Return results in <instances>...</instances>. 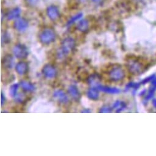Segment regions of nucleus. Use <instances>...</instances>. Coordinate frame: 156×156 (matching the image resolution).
I'll return each mask as SVG.
<instances>
[{"mask_svg":"<svg viewBox=\"0 0 156 156\" xmlns=\"http://www.w3.org/2000/svg\"><path fill=\"white\" fill-rule=\"evenodd\" d=\"M75 47V40L70 37L65 38L61 42V47L58 51V56L60 59L64 58L70 52H72Z\"/></svg>","mask_w":156,"mask_h":156,"instance_id":"obj_1","label":"nucleus"},{"mask_svg":"<svg viewBox=\"0 0 156 156\" xmlns=\"http://www.w3.org/2000/svg\"><path fill=\"white\" fill-rule=\"evenodd\" d=\"M126 67L129 72L132 75H139L145 69L143 62L134 57H130L126 60Z\"/></svg>","mask_w":156,"mask_h":156,"instance_id":"obj_2","label":"nucleus"},{"mask_svg":"<svg viewBox=\"0 0 156 156\" xmlns=\"http://www.w3.org/2000/svg\"><path fill=\"white\" fill-rule=\"evenodd\" d=\"M109 79L113 82H119L124 79L126 73L124 70L119 65H115L108 72Z\"/></svg>","mask_w":156,"mask_h":156,"instance_id":"obj_3","label":"nucleus"},{"mask_svg":"<svg viewBox=\"0 0 156 156\" xmlns=\"http://www.w3.org/2000/svg\"><path fill=\"white\" fill-rule=\"evenodd\" d=\"M55 39L56 33L52 29H44L39 34V40L43 44L48 45L54 42Z\"/></svg>","mask_w":156,"mask_h":156,"instance_id":"obj_4","label":"nucleus"},{"mask_svg":"<svg viewBox=\"0 0 156 156\" xmlns=\"http://www.w3.org/2000/svg\"><path fill=\"white\" fill-rule=\"evenodd\" d=\"M13 53L18 59H25L28 55L27 47L22 44H18L13 48Z\"/></svg>","mask_w":156,"mask_h":156,"instance_id":"obj_5","label":"nucleus"},{"mask_svg":"<svg viewBox=\"0 0 156 156\" xmlns=\"http://www.w3.org/2000/svg\"><path fill=\"white\" fill-rule=\"evenodd\" d=\"M42 72L45 77L48 79H54L57 75V70L56 68L51 64H45L42 70Z\"/></svg>","mask_w":156,"mask_h":156,"instance_id":"obj_6","label":"nucleus"},{"mask_svg":"<svg viewBox=\"0 0 156 156\" xmlns=\"http://www.w3.org/2000/svg\"><path fill=\"white\" fill-rule=\"evenodd\" d=\"M47 15L52 21L57 20L60 17L59 9L55 5H50L47 8Z\"/></svg>","mask_w":156,"mask_h":156,"instance_id":"obj_7","label":"nucleus"},{"mask_svg":"<svg viewBox=\"0 0 156 156\" xmlns=\"http://www.w3.org/2000/svg\"><path fill=\"white\" fill-rule=\"evenodd\" d=\"M28 22L25 19L19 17L14 21V27L19 32H24L28 28Z\"/></svg>","mask_w":156,"mask_h":156,"instance_id":"obj_8","label":"nucleus"},{"mask_svg":"<svg viewBox=\"0 0 156 156\" xmlns=\"http://www.w3.org/2000/svg\"><path fill=\"white\" fill-rule=\"evenodd\" d=\"M53 97L60 103L66 104L69 102V98L66 93L61 90H57L53 93Z\"/></svg>","mask_w":156,"mask_h":156,"instance_id":"obj_9","label":"nucleus"},{"mask_svg":"<svg viewBox=\"0 0 156 156\" xmlns=\"http://www.w3.org/2000/svg\"><path fill=\"white\" fill-rule=\"evenodd\" d=\"M2 66L6 69H11L13 67L14 64V58L11 55H5L2 60Z\"/></svg>","mask_w":156,"mask_h":156,"instance_id":"obj_10","label":"nucleus"},{"mask_svg":"<svg viewBox=\"0 0 156 156\" xmlns=\"http://www.w3.org/2000/svg\"><path fill=\"white\" fill-rule=\"evenodd\" d=\"M101 77L98 74L94 73L91 75L88 79V84L92 87L97 88L99 85H101Z\"/></svg>","mask_w":156,"mask_h":156,"instance_id":"obj_11","label":"nucleus"},{"mask_svg":"<svg viewBox=\"0 0 156 156\" xmlns=\"http://www.w3.org/2000/svg\"><path fill=\"white\" fill-rule=\"evenodd\" d=\"M69 95L75 101H79L80 99V93L78 88L75 85H70L68 88Z\"/></svg>","mask_w":156,"mask_h":156,"instance_id":"obj_12","label":"nucleus"},{"mask_svg":"<svg viewBox=\"0 0 156 156\" xmlns=\"http://www.w3.org/2000/svg\"><path fill=\"white\" fill-rule=\"evenodd\" d=\"M16 70L20 75L25 74L28 70V64L25 61H20L16 66Z\"/></svg>","mask_w":156,"mask_h":156,"instance_id":"obj_13","label":"nucleus"},{"mask_svg":"<svg viewBox=\"0 0 156 156\" xmlns=\"http://www.w3.org/2000/svg\"><path fill=\"white\" fill-rule=\"evenodd\" d=\"M97 88L102 92H104L105 93L110 94H118L120 92V90L116 88H113V87H110L108 86H104L102 85H99Z\"/></svg>","mask_w":156,"mask_h":156,"instance_id":"obj_14","label":"nucleus"},{"mask_svg":"<svg viewBox=\"0 0 156 156\" xmlns=\"http://www.w3.org/2000/svg\"><path fill=\"white\" fill-rule=\"evenodd\" d=\"M21 14V9L19 7H16L11 9L6 15L7 19L9 20H12L18 19Z\"/></svg>","mask_w":156,"mask_h":156,"instance_id":"obj_15","label":"nucleus"},{"mask_svg":"<svg viewBox=\"0 0 156 156\" xmlns=\"http://www.w3.org/2000/svg\"><path fill=\"white\" fill-rule=\"evenodd\" d=\"M99 90L96 87H91L87 91V96L90 99L96 101L99 98Z\"/></svg>","mask_w":156,"mask_h":156,"instance_id":"obj_16","label":"nucleus"},{"mask_svg":"<svg viewBox=\"0 0 156 156\" xmlns=\"http://www.w3.org/2000/svg\"><path fill=\"white\" fill-rule=\"evenodd\" d=\"M76 28L80 32H86L89 28V22L87 19H82L79 21L76 25Z\"/></svg>","mask_w":156,"mask_h":156,"instance_id":"obj_17","label":"nucleus"},{"mask_svg":"<svg viewBox=\"0 0 156 156\" xmlns=\"http://www.w3.org/2000/svg\"><path fill=\"white\" fill-rule=\"evenodd\" d=\"M20 85L22 88L27 92H33L35 90V86L30 82L26 80H22L20 82Z\"/></svg>","mask_w":156,"mask_h":156,"instance_id":"obj_18","label":"nucleus"},{"mask_svg":"<svg viewBox=\"0 0 156 156\" xmlns=\"http://www.w3.org/2000/svg\"><path fill=\"white\" fill-rule=\"evenodd\" d=\"M155 90H156V77L155 76L152 80L151 87H150V88L149 90V93H148L147 98H146L147 100L150 99L152 97V96L154 95V93Z\"/></svg>","mask_w":156,"mask_h":156,"instance_id":"obj_19","label":"nucleus"},{"mask_svg":"<svg viewBox=\"0 0 156 156\" xmlns=\"http://www.w3.org/2000/svg\"><path fill=\"white\" fill-rule=\"evenodd\" d=\"M112 108H113V109L117 110L118 112H122L126 108V104L125 102H124L122 101H117L114 103Z\"/></svg>","mask_w":156,"mask_h":156,"instance_id":"obj_20","label":"nucleus"},{"mask_svg":"<svg viewBox=\"0 0 156 156\" xmlns=\"http://www.w3.org/2000/svg\"><path fill=\"white\" fill-rule=\"evenodd\" d=\"M83 17V13L80 12V13H78L76 14H75L74 16L72 17L67 22V26H70L72 24H73L75 22L79 21V20H80Z\"/></svg>","mask_w":156,"mask_h":156,"instance_id":"obj_21","label":"nucleus"},{"mask_svg":"<svg viewBox=\"0 0 156 156\" xmlns=\"http://www.w3.org/2000/svg\"><path fill=\"white\" fill-rule=\"evenodd\" d=\"M19 85L20 84H17V83H15L14 85H12L9 89V94L11 95V97L12 98H15L17 96V91L18 90L19 88Z\"/></svg>","mask_w":156,"mask_h":156,"instance_id":"obj_22","label":"nucleus"},{"mask_svg":"<svg viewBox=\"0 0 156 156\" xmlns=\"http://www.w3.org/2000/svg\"><path fill=\"white\" fill-rule=\"evenodd\" d=\"M112 107H110L109 106H103L102 107H101L99 110V113H110L112 112Z\"/></svg>","mask_w":156,"mask_h":156,"instance_id":"obj_23","label":"nucleus"},{"mask_svg":"<svg viewBox=\"0 0 156 156\" xmlns=\"http://www.w3.org/2000/svg\"><path fill=\"white\" fill-rule=\"evenodd\" d=\"M15 99H16V102H17L19 103H22L25 99V96L22 93H20L19 94H17V96L15 97Z\"/></svg>","mask_w":156,"mask_h":156,"instance_id":"obj_24","label":"nucleus"},{"mask_svg":"<svg viewBox=\"0 0 156 156\" xmlns=\"http://www.w3.org/2000/svg\"><path fill=\"white\" fill-rule=\"evenodd\" d=\"M9 41H10V38L8 34L7 33H4V34L2 35V42L3 44H7L9 42Z\"/></svg>","mask_w":156,"mask_h":156,"instance_id":"obj_25","label":"nucleus"},{"mask_svg":"<svg viewBox=\"0 0 156 156\" xmlns=\"http://www.w3.org/2000/svg\"><path fill=\"white\" fill-rule=\"evenodd\" d=\"M26 2L30 6H36L39 3V0H26Z\"/></svg>","mask_w":156,"mask_h":156,"instance_id":"obj_26","label":"nucleus"},{"mask_svg":"<svg viewBox=\"0 0 156 156\" xmlns=\"http://www.w3.org/2000/svg\"><path fill=\"white\" fill-rule=\"evenodd\" d=\"M154 77H155V75H152V76H151L147 78V79H145L142 82V83H143V84H145L146 83H147L148 82L152 80Z\"/></svg>","mask_w":156,"mask_h":156,"instance_id":"obj_27","label":"nucleus"},{"mask_svg":"<svg viewBox=\"0 0 156 156\" xmlns=\"http://www.w3.org/2000/svg\"><path fill=\"white\" fill-rule=\"evenodd\" d=\"M5 101H6V99H5V95H4L3 93L2 92L1 93V105L2 106H3L5 104Z\"/></svg>","mask_w":156,"mask_h":156,"instance_id":"obj_28","label":"nucleus"},{"mask_svg":"<svg viewBox=\"0 0 156 156\" xmlns=\"http://www.w3.org/2000/svg\"><path fill=\"white\" fill-rule=\"evenodd\" d=\"M91 1L94 3H96V4H99V3H101L103 0H91Z\"/></svg>","mask_w":156,"mask_h":156,"instance_id":"obj_29","label":"nucleus"},{"mask_svg":"<svg viewBox=\"0 0 156 156\" xmlns=\"http://www.w3.org/2000/svg\"><path fill=\"white\" fill-rule=\"evenodd\" d=\"M82 113H91V110H90V109H84L82 111Z\"/></svg>","mask_w":156,"mask_h":156,"instance_id":"obj_30","label":"nucleus"},{"mask_svg":"<svg viewBox=\"0 0 156 156\" xmlns=\"http://www.w3.org/2000/svg\"><path fill=\"white\" fill-rule=\"evenodd\" d=\"M152 105H153L154 107L156 108V99H154V100L152 101Z\"/></svg>","mask_w":156,"mask_h":156,"instance_id":"obj_31","label":"nucleus"},{"mask_svg":"<svg viewBox=\"0 0 156 156\" xmlns=\"http://www.w3.org/2000/svg\"><path fill=\"white\" fill-rule=\"evenodd\" d=\"M79 1L81 3H85V2H87V0H79Z\"/></svg>","mask_w":156,"mask_h":156,"instance_id":"obj_32","label":"nucleus"},{"mask_svg":"<svg viewBox=\"0 0 156 156\" xmlns=\"http://www.w3.org/2000/svg\"><path fill=\"white\" fill-rule=\"evenodd\" d=\"M138 1H140V2H141V1H143V0H138Z\"/></svg>","mask_w":156,"mask_h":156,"instance_id":"obj_33","label":"nucleus"}]
</instances>
